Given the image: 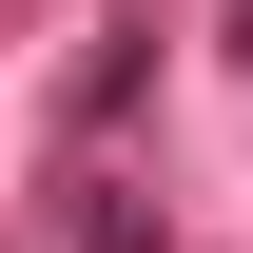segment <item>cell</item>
<instances>
[{
    "instance_id": "cell-1",
    "label": "cell",
    "mask_w": 253,
    "mask_h": 253,
    "mask_svg": "<svg viewBox=\"0 0 253 253\" xmlns=\"http://www.w3.org/2000/svg\"><path fill=\"white\" fill-rule=\"evenodd\" d=\"M78 253H156V214L136 195H78Z\"/></svg>"
}]
</instances>
